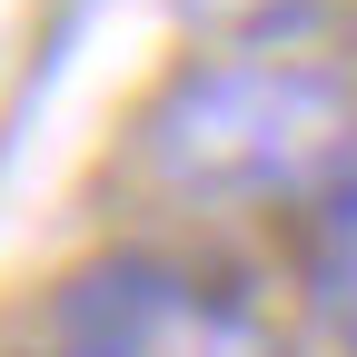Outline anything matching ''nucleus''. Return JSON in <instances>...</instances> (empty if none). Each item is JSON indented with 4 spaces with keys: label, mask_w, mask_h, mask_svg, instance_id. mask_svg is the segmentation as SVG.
<instances>
[{
    "label": "nucleus",
    "mask_w": 357,
    "mask_h": 357,
    "mask_svg": "<svg viewBox=\"0 0 357 357\" xmlns=\"http://www.w3.org/2000/svg\"><path fill=\"white\" fill-rule=\"evenodd\" d=\"M357 149V79L307 40L189 60L129 129V159L178 208H298Z\"/></svg>",
    "instance_id": "obj_1"
},
{
    "label": "nucleus",
    "mask_w": 357,
    "mask_h": 357,
    "mask_svg": "<svg viewBox=\"0 0 357 357\" xmlns=\"http://www.w3.org/2000/svg\"><path fill=\"white\" fill-rule=\"evenodd\" d=\"M30 357H288L258 298L199 278L169 248H109L60 278Z\"/></svg>",
    "instance_id": "obj_2"
},
{
    "label": "nucleus",
    "mask_w": 357,
    "mask_h": 357,
    "mask_svg": "<svg viewBox=\"0 0 357 357\" xmlns=\"http://www.w3.org/2000/svg\"><path fill=\"white\" fill-rule=\"evenodd\" d=\"M298 298L357 357V149L298 199Z\"/></svg>",
    "instance_id": "obj_3"
},
{
    "label": "nucleus",
    "mask_w": 357,
    "mask_h": 357,
    "mask_svg": "<svg viewBox=\"0 0 357 357\" xmlns=\"http://www.w3.org/2000/svg\"><path fill=\"white\" fill-rule=\"evenodd\" d=\"M208 50H268V40H307L337 0H169Z\"/></svg>",
    "instance_id": "obj_4"
}]
</instances>
